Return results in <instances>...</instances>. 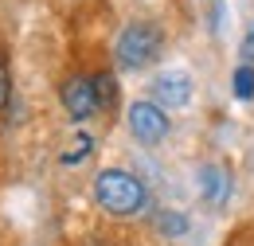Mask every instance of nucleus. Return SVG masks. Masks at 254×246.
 I'll use <instances>...</instances> for the list:
<instances>
[{
    "instance_id": "1",
    "label": "nucleus",
    "mask_w": 254,
    "mask_h": 246,
    "mask_svg": "<svg viewBox=\"0 0 254 246\" xmlns=\"http://www.w3.org/2000/svg\"><path fill=\"white\" fill-rule=\"evenodd\" d=\"M94 203L114 219H129V215H141L145 203H149V191L145 184L126 172V168H102L94 176Z\"/></svg>"
},
{
    "instance_id": "2",
    "label": "nucleus",
    "mask_w": 254,
    "mask_h": 246,
    "mask_svg": "<svg viewBox=\"0 0 254 246\" xmlns=\"http://www.w3.org/2000/svg\"><path fill=\"white\" fill-rule=\"evenodd\" d=\"M164 51V31L153 24V20H133L122 28L118 43H114V59L122 70H145L153 66Z\"/></svg>"
},
{
    "instance_id": "3",
    "label": "nucleus",
    "mask_w": 254,
    "mask_h": 246,
    "mask_svg": "<svg viewBox=\"0 0 254 246\" xmlns=\"http://www.w3.org/2000/svg\"><path fill=\"white\" fill-rule=\"evenodd\" d=\"M129 122V133H133V141H141V145H160L164 137H168V110H160L157 102H149V98H141V102H133L126 114Z\"/></svg>"
},
{
    "instance_id": "4",
    "label": "nucleus",
    "mask_w": 254,
    "mask_h": 246,
    "mask_svg": "<svg viewBox=\"0 0 254 246\" xmlns=\"http://www.w3.org/2000/svg\"><path fill=\"white\" fill-rule=\"evenodd\" d=\"M59 102H63V110L70 114V122H90L98 114V94H94V78H86V74H70L63 86H59Z\"/></svg>"
},
{
    "instance_id": "5",
    "label": "nucleus",
    "mask_w": 254,
    "mask_h": 246,
    "mask_svg": "<svg viewBox=\"0 0 254 246\" xmlns=\"http://www.w3.org/2000/svg\"><path fill=\"white\" fill-rule=\"evenodd\" d=\"M195 187H199V199L211 207V211H223L227 207V199H231V191H235V180H231V168L227 164H199V172H195Z\"/></svg>"
},
{
    "instance_id": "6",
    "label": "nucleus",
    "mask_w": 254,
    "mask_h": 246,
    "mask_svg": "<svg viewBox=\"0 0 254 246\" xmlns=\"http://www.w3.org/2000/svg\"><path fill=\"white\" fill-rule=\"evenodd\" d=\"M153 102L160 110H184L191 102V74H184V70H160L153 78Z\"/></svg>"
},
{
    "instance_id": "7",
    "label": "nucleus",
    "mask_w": 254,
    "mask_h": 246,
    "mask_svg": "<svg viewBox=\"0 0 254 246\" xmlns=\"http://www.w3.org/2000/svg\"><path fill=\"white\" fill-rule=\"evenodd\" d=\"M188 231H191V219L184 211H176V207L157 211V235H164V239H184Z\"/></svg>"
},
{
    "instance_id": "8",
    "label": "nucleus",
    "mask_w": 254,
    "mask_h": 246,
    "mask_svg": "<svg viewBox=\"0 0 254 246\" xmlns=\"http://www.w3.org/2000/svg\"><path fill=\"white\" fill-rule=\"evenodd\" d=\"M94 94H98V110H114L118 106V78L106 70L94 78Z\"/></svg>"
},
{
    "instance_id": "9",
    "label": "nucleus",
    "mask_w": 254,
    "mask_h": 246,
    "mask_svg": "<svg viewBox=\"0 0 254 246\" xmlns=\"http://www.w3.org/2000/svg\"><path fill=\"white\" fill-rule=\"evenodd\" d=\"M231 94H235L239 102H251L254 98V66H239V70L231 74Z\"/></svg>"
},
{
    "instance_id": "10",
    "label": "nucleus",
    "mask_w": 254,
    "mask_h": 246,
    "mask_svg": "<svg viewBox=\"0 0 254 246\" xmlns=\"http://www.w3.org/2000/svg\"><path fill=\"white\" fill-rule=\"evenodd\" d=\"M90 145H94V141H90V137L82 133V137H78V141L70 145L74 153H63V164H78V160H86V156H90Z\"/></svg>"
},
{
    "instance_id": "11",
    "label": "nucleus",
    "mask_w": 254,
    "mask_h": 246,
    "mask_svg": "<svg viewBox=\"0 0 254 246\" xmlns=\"http://www.w3.org/2000/svg\"><path fill=\"white\" fill-rule=\"evenodd\" d=\"M12 102V70H8V62L0 59V110Z\"/></svg>"
},
{
    "instance_id": "12",
    "label": "nucleus",
    "mask_w": 254,
    "mask_h": 246,
    "mask_svg": "<svg viewBox=\"0 0 254 246\" xmlns=\"http://www.w3.org/2000/svg\"><path fill=\"white\" fill-rule=\"evenodd\" d=\"M243 55H247V59H254V24L247 28V39H243Z\"/></svg>"
}]
</instances>
